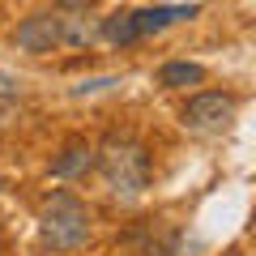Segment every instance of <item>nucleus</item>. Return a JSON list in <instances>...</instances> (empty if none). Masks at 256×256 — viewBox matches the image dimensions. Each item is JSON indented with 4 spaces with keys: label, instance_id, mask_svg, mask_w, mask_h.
Here are the masks:
<instances>
[{
    "label": "nucleus",
    "instance_id": "obj_1",
    "mask_svg": "<svg viewBox=\"0 0 256 256\" xmlns=\"http://www.w3.org/2000/svg\"><path fill=\"white\" fill-rule=\"evenodd\" d=\"M94 166L116 196H141L154 180V158L132 132H107L102 146L94 150Z\"/></svg>",
    "mask_w": 256,
    "mask_h": 256
},
{
    "label": "nucleus",
    "instance_id": "obj_2",
    "mask_svg": "<svg viewBox=\"0 0 256 256\" xmlns=\"http://www.w3.org/2000/svg\"><path fill=\"white\" fill-rule=\"evenodd\" d=\"M38 235L52 252H77L90 239V210L77 192L56 188L38 210Z\"/></svg>",
    "mask_w": 256,
    "mask_h": 256
},
{
    "label": "nucleus",
    "instance_id": "obj_3",
    "mask_svg": "<svg viewBox=\"0 0 256 256\" xmlns=\"http://www.w3.org/2000/svg\"><path fill=\"white\" fill-rule=\"evenodd\" d=\"M235 107H239L235 94H218V90L192 94L188 107H184V124L196 128V132H218V128H226L235 120Z\"/></svg>",
    "mask_w": 256,
    "mask_h": 256
},
{
    "label": "nucleus",
    "instance_id": "obj_4",
    "mask_svg": "<svg viewBox=\"0 0 256 256\" xmlns=\"http://www.w3.org/2000/svg\"><path fill=\"white\" fill-rule=\"evenodd\" d=\"M18 47L30 56H47L56 52V47L64 43V18H52V13H34V18H26L18 26Z\"/></svg>",
    "mask_w": 256,
    "mask_h": 256
},
{
    "label": "nucleus",
    "instance_id": "obj_5",
    "mask_svg": "<svg viewBox=\"0 0 256 256\" xmlns=\"http://www.w3.org/2000/svg\"><path fill=\"white\" fill-rule=\"evenodd\" d=\"M196 13H201V4H150V9H132V18H137L141 38H150V34H162L166 26L192 22Z\"/></svg>",
    "mask_w": 256,
    "mask_h": 256
},
{
    "label": "nucleus",
    "instance_id": "obj_6",
    "mask_svg": "<svg viewBox=\"0 0 256 256\" xmlns=\"http://www.w3.org/2000/svg\"><path fill=\"white\" fill-rule=\"evenodd\" d=\"M94 171V146L86 137H73L60 154L52 158V175L56 180H82V175Z\"/></svg>",
    "mask_w": 256,
    "mask_h": 256
},
{
    "label": "nucleus",
    "instance_id": "obj_7",
    "mask_svg": "<svg viewBox=\"0 0 256 256\" xmlns=\"http://www.w3.org/2000/svg\"><path fill=\"white\" fill-rule=\"evenodd\" d=\"M98 34L107 38L111 47H132V43H141V30H137L132 9H116V13H107V18L98 22Z\"/></svg>",
    "mask_w": 256,
    "mask_h": 256
},
{
    "label": "nucleus",
    "instance_id": "obj_8",
    "mask_svg": "<svg viewBox=\"0 0 256 256\" xmlns=\"http://www.w3.org/2000/svg\"><path fill=\"white\" fill-rule=\"evenodd\" d=\"M205 82V68L192 60H171L158 68V86L162 90H188V86H201Z\"/></svg>",
    "mask_w": 256,
    "mask_h": 256
},
{
    "label": "nucleus",
    "instance_id": "obj_9",
    "mask_svg": "<svg viewBox=\"0 0 256 256\" xmlns=\"http://www.w3.org/2000/svg\"><path fill=\"white\" fill-rule=\"evenodd\" d=\"M18 98H22V82H18L13 73H4V68H0V120L13 111V102H18Z\"/></svg>",
    "mask_w": 256,
    "mask_h": 256
},
{
    "label": "nucleus",
    "instance_id": "obj_10",
    "mask_svg": "<svg viewBox=\"0 0 256 256\" xmlns=\"http://www.w3.org/2000/svg\"><path fill=\"white\" fill-rule=\"evenodd\" d=\"M111 86H120L116 77H94V82H82V86H73V94H77V98H86V94H98V90H111Z\"/></svg>",
    "mask_w": 256,
    "mask_h": 256
},
{
    "label": "nucleus",
    "instance_id": "obj_11",
    "mask_svg": "<svg viewBox=\"0 0 256 256\" xmlns=\"http://www.w3.org/2000/svg\"><path fill=\"white\" fill-rule=\"evenodd\" d=\"M56 4H60V9H68V13H86L94 0H56Z\"/></svg>",
    "mask_w": 256,
    "mask_h": 256
},
{
    "label": "nucleus",
    "instance_id": "obj_12",
    "mask_svg": "<svg viewBox=\"0 0 256 256\" xmlns=\"http://www.w3.org/2000/svg\"><path fill=\"white\" fill-rule=\"evenodd\" d=\"M0 184H4V180H0Z\"/></svg>",
    "mask_w": 256,
    "mask_h": 256
}]
</instances>
